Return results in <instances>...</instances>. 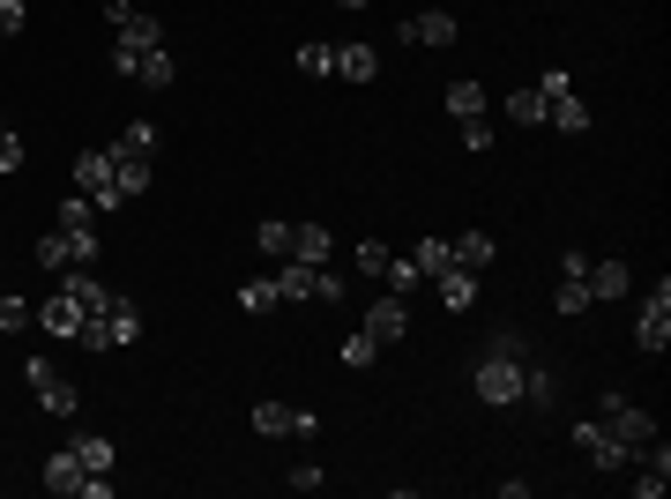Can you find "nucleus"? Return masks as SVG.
I'll return each instance as SVG.
<instances>
[{"label": "nucleus", "mask_w": 671, "mask_h": 499, "mask_svg": "<svg viewBox=\"0 0 671 499\" xmlns=\"http://www.w3.org/2000/svg\"><path fill=\"white\" fill-rule=\"evenodd\" d=\"M567 90H575L567 68H545V75H538V97H545V105H552V97H567Z\"/></svg>", "instance_id": "41"}, {"label": "nucleus", "mask_w": 671, "mask_h": 499, "mask_svg": "<svg viewBox=\"0 0 671 499\" xmlns=\"http://www.w3.org/2000/svg\"><path fill=\"white\" fill-rule=\"evenodd\" d=\"M127 15H134V0H105V23H113V31H120Z\"/></svg>", "instance_id": "44"}, {"label": "nucleus", "mask_w": 671, "mask_h": 499, "mask_svg": "<svg viewBox=\"0 0 671 499\" xmlns=\"http://www.w3.org/2000/svg\"><path fill=\"white\" fill-rule=\"evenodd\" d=\"M388 261H396V253L380 247V239H358V276H388Z\"/></svg>", "instance_id": "39"}, {"label": "nucleus", "mask_w": 671, "mask_h": 499, "mask_svg": "<svg viewBox=\"0 0 671 499\" xmlns=\"http://www.w3.org/2000/svg\"><path fill=\"white\" fill-rule=\"evenodd\" d=\"M45 492H60V499H113V477L83 470L75 448H52V455H45Z\"/></svg>", "instance_id": "2"}, {"label": "nucleus", "mask_w": 671, "mask_h": 499, "mask_svg": "<svg viewBox=\"0 0 671 499\" xmlns=\"http://www.w3.org/2000/svg\"><path fill=\"white\" fill-rule=\"evenodd\" d=\"M634 462H641L634 492H641V499H664V485H671V448H664V440H649V448H641Z\"/></svg>", "instance_id": "16"}, {"label": "nucleus", "mask_w": 671, "mask_h": 499, "mask_svg": "<svg viewBox=\"0 0 671 499\" xmlns=\"http://www.w3.org/2000/svg\"><path fill=\"white\" fill-rule=\"evenodd\" d=\"M68 448H75V455H83V470H97V477H113V470H120V448H113L105 432H75Z\"/></svg>", "instance_id": "22"}, {"label": "nucleus", "mask_w": 671, "mask_h": 499, "mask_svg": "<svg viewBox=\"0 0 671 499\" xmlns=\"http://www.w3.org/2000/svg\"><path fill=\"white\" fill-rule=\"evenodd\" d=\"M343 366H351V373H366V366H380V343L366 329H351L343 335Z\"/></svg>", "instance_id": "27"}, {"label": "nucleus", "mask_w": 671, "mask_h": 499, "mask_svg": "<svg viewBox=\"0 0 671 499\" xmlns=\"http://www.w3.org/2000/svg\"><path fill=\"white\" fill-rule=\"evenodd\" d=\"M38 329H45V335H83V306H75L68 292H52V298L38 306Z\"/></svg>", "instance_id": "19"}, {"label": "nucleus", "mask_w": 671, "mask_h": 499, "mask_svg": "<svg viewBox=\"0 0 671 499\" xmlns=\"http://www.w3.org/2000/svg\"><path fill=\"white\" fill-rule=\"evenodd\" d=\"M314 425H321V417L298 411V403H254V432H261V440H292V432L306 440Z\"/></svg>", "instance_id": "9"}, {"label": "nucleus", "mask_w": 671, "mask_h": 499, "mask_svg": "<svg viewBox=\"0 0 671 499\" xmlns=\"http://www.w3.org/2000/svg\"><path fill=\"white\" fill-rule=\"evenodd\" d=\"M23 380H31V395H38L52 417H75V380L52 373V358H31V366H23Z\"/></svg>", "instance_id": "11"}, {"label": "nucleus", "mask_w": 671, "mask_h": 499, "mask_svg": "<svg viewBox=\"0 0 671 499\" xmlns=\"http://www.w3.org/2000/svg\"><path fill=\"white\" fill-rule=\"evenodd\" d=\"M60 292L75 298L83 313H105V306L120 298V292H105V276H97V269H60Z\"/></svg>", "instance_id": "15"}, {"label": "nucleus", "mask_w": 671, "mask_h": 499, "mask_svg": "<svg viewBox=\"0 0 671 499\" xmlns=\"http://www.w3.org/2000/svg\"><path fill=\"white\" fill-rule=\"evenodd\" d=\"M336 8H374V0H336Z\"/></svg>", "instance_id": "45"}, {"label": "nucleus", "mask_w": 671, "mask_h": 499, "mask_svg": "<svg viewBox=\"0 0 671 499\" xmlns=\"http://www.w3.org/2000/svg\"><path fill=\"white\" fill-rule=\"evenodd\" d=\"M336 75H343V83H374L380 52H374V45H336Z\"/></svg>", "instance_id": "23"}, {"label": "nucleus", "mask_w": 671, "mask_h": 499, "mask_svg": "<svg viewBox=\"0 0 671 499\" xmlns=\"http://www.w3.org/2000/svg\"><path fill=\"white\" fill-rule=\"evenodd\" d=\"M60 224H68V231H90V224H97V202H90V194H68V202H60Z\"/></svg>", "instance_id": "37"}, {"label": "nucleus", "mask_w": 671, "mask_h": 499, "mask_svg": "<svg viewBox=\"0 0 671 499\" xmlns=\"http://www.w3.org/2000/svg\"><path fill=\"white\" fill-rule=\"evenodd\" d=\"M38 269H97V231H68V224H52L38 239Z\"/></svg>", "instance_id": "5"}, {"label": "nucleus", "mask_w": 671, "mask_h": 499, "mask_svg": "<svg viewBox=\"0 0 671 499\" xmlns=\"http://www.w3.org/2000/svg\"><path fill=\"white\" fill-rule=\"evenodd\" d=\"M269 306H284V298H276V276H254V284H239V313H269Z\"/></svg>", "instance_id": "29"}, {"label": "nucleus", "mask_w": 671, "mask_h": 499, "mask_svg": "<svg viewBox=\"0 0 671 499\" xmlns=\"http://www.w3.org/2000/svg\"><path fill=\"white\" fill-rule=\"evenodd\" d=\"M292 253H298V261H329V253H336L329 224H292Z\"/></svg>", "instance_id": "25"}, {"label": "nucleus", "mask_w": 671, "mask_h": 499, "mask_svg": "<svg viewBox=\"0 0 671 499\" xmlns=\"http://www.w3.org/2000/svg\"><path fill=\"white\" fill-rule=\"evenodd\" d=\"M448 253H456V269H485V261H493V239H485V231H462V239H448Z\"/></svg>", "instance_id": "26"}, {"label": "nucleus", "mask_w": 671, "mask_h": 499, "mask_svg": "<svg viewBox=\"0 0 671 499\" xmlns=\"http://www.w3.org/2000/svg\"><path fill=\"white\" fill-rule=\"evenodd\" d=\"M75 343H90V351H134L142 343V306L134 298H113L105 313H83V335Z\"/></svg>", "instance_id": "1"}, {"label": "nucleus", "mask_w": 671, "mask_h": 499, "mask_svg": "<svg viewBox=\"0 0 671 499\" xmlns=\"http://www.w3.org/2000/svg\"><path fill=\"white\" fill-rule=\"evenodd\" d=\"M634 351H641V358H664L671 351V284H657V298H641V313H634Z\"/></svg>", "instance_id": "6"}, {"label": "nucleus", "mask_w": 671, "mask_h": 499, "mask_svg": "<svg viewBox=\"0 0 671 499\" xmlns=\"http://www.w3.org/2000/svg\"><path fill=\"white\" fill-rule=\"evenodd\" d=\"M560 313H589L597 298H589V253H560V292H552Z\"/></svg>", "instance_id": "12"}, {"label": "nucleus", "mask_w": 671, "mask_h": 499, "mask_svg": "<svg viewBox=\"0 0 671 499\" xmlns=\"http://www.w3.org/2000/svg\"><path fill=\"white\" fill-rule=\"evenodd\" d=\"M448 112H456V120H470V112H485V90L470 83V75H456V83H448Z\"/></svg>", "instance_id": "30"}, {"label": "nucleus", "mask_w": 671, "mask_h": 499, "mask_svg": "<svg viewBox=\"0 0 671 499\" xmlns=\"http://www.w3.org/2000/svg\"><path fill=\"white\" fill-rule=\"evenodd\" d=\"M321 485H329V470H314V462H306V470H292V492H321Z\"/></svg>", "instance_id": "43"}, {"label": "nucleus", "mask_w": 671, "mask_h": 499, "mask_svg": "<svg viewBox=\"0 0 671 499\" xmlns=\"http://www.w3.org/2000/svg\"><path fill=\"white\" fill-rule=\"evenodd\" d=\"M298 75H336V45L306 38V45H298Z\"/></svg>", "instance_id": "32"}, {"label": "nucleus", "mask_w": 671, "mask_h": 499, "mask_svg": "<svg viewBox=\"0 0 671 499\" xmlns=\"http://www.w3.org/2000/svg\"><path fill=\"white\" fill-rule=\"evenodd\" d=\"M433 284H440V306H448V313H470V298H478V269H456V261H448Z\"/></svg>", "instance_id": "20"}, {"label": "nucleus", "mask_w": 671, "mask_h": 499, "mask_svg": "<svg viewBox=\"0 0 671 499\" xmlns=\"http://www.w3.org/2000/svg\"><path fill=\"white\" fill-rule=\"evenodd\" d=\"M597 425H604V432H620V440H627L634 455H641V448L657 440V417L641 411L634 395H620V388H604V395H597Z\"/></svg>", "instance_id": "3"}, {"label": "nucleus", "mask_w": 671, "mask_h": 499, "mask_svg": "<svg viewBox=\"0 0 671 499\" xmlns=\"http://www.w3.org/2000/svg\"><path fill=\"white\" fill-rule=\"evenodd\" d=\"M627 284H634V269H627V261H589V298H597V306L627 298Z\"/></svg>", "instance_id": "17"}, {"label": "nucleus", "mask_w": 671, "mask_h": 499, "mask_svg": "<svg viewBox=\"0 0 671 499\" xmlns=\"http://www.w3.org/2000/svg\"><path fill=\"white\" fill-rule=\"evenodd\" d=\"M462 150H470V157H485V150H493V120H485V112H470V120H462Z\"/></svg>", "instance_id": "38"}, {"label": "nucleus", "mask_w": 671, "mask_h": 499, "mask_svg": "<svg viewBox=\"0 0 671 499\" xmlns=\"http://www.w3.org/2000/svg\"><path fill=\"white\" fill-rule=\"evenodd\" d=\"M358 329L374 335L380 351H388V343H403V335H411V306H403V298L388 292V298H366V313H358Z\"/></svg>", "instance_id": "7"}, {"label": "nucleus", "mask_w": 671, "mask_h": 499, "mask_svg": "<svg viewBox=\"0 0 671 499\" xmlns=\"http://www.w3.org/2000/svg\"><path fill=\"white\" fill-rule=\"evenodd\" d=\"M75 194H90L97 209H120V194H113V150H83L75 157Z\"/></svg>", "instance_id": "10"}, {"label": "nucleus", "mask_w": 671, "mask_h": 499, "mask_svg": "<svg viewBox=\"0 0 671 499\" xmlns=\"http://www.w3.org/2000/svg\"><path fill=\"white\" fill-rule=\"evenodd\" d=\"M23 23H31V8H23V0H0V38H23Z\"/></svg>", "instance_id": "40"}, {"label": "nucleus", "mask_w": 671, "mask_h": 499, "mask_svg": "<svg viewBox=\"0 0 671 499\" xmlns=\"http://www.w3.org/2000/svg\"><path fill=\"white\" fill-rule=\"evenodd\" d=\"M411 261H419V276H440L456 253H448V239H419V253H411Z\"/></svg>", "instance_id": "36"}, {"label": "nucleus", "mask_w": 671, "mask_h": 499, "mask_svg": "<svg viewBox=\"0 0 671 499\" xmlns=\"http://www.w3.org/2000/svg\"><path fill=\"white\" fill-rule=\"evenodd\" d=\"M113 150H127V157H157V127H150V120H127Z\"/></svg>", "instance_id": "28"}, {"label": "nucleus", "mask_w": 671, "mask_h": 499, "mask_svg": "<svg viewBox=\"0 0 671 499\" xmlns=\"http://www.w3.org/2000/svg\"><path fill=\"white\" fill-rule=\"evenodd\" d=\"M403 45H456V15L448 8H419V15H403Z\"/></svg>", "instance_id": "13"}, {"label": "nucleus", "mask_w": 671, "mask_h": 499, "mask_svg": "<svg viewBox=\"0 0 671 499\" xmlns=\"http://www.w3.org/2000/svg\"><path fill=\"white\" fill-rule=\"evenodd\" d=\"M157 45H165V23H157L150 8H134L120 31H113V52H157Z\"/></svg>", "instance_id": "14"}, {"label": "nucleus", "mask_w": 671, "mask_h": 499, "mask_svg": "<svg viewBox=\"0 0 671 499\" xmlns=\"http://www.w3.org/2000/svg\"><path fill=\"white\" fill-rule=\"evenodd\" d=\"M113 194H120V202L150 194V157H127V150H113Z\"/></svg>", "instance_id": "21"}, {"label": "nucleus", "mask_w": 671, "mask_h": 499, "mask_svg": "<svg viewBox=\"0 0 671 499\" xmlns=\"http://www.w3.org/2000/svg\"><path fill=\"white\" fill-rule=\"evenodd\" d=\"M380 284H388V292H396V298H411V292H419V284H425V276H419V261H403V253H396Z\"/></svg>", "instance_id": "34"}, {"label": "nucleus", "mask_w": 671, "mask_h": 499, "mask_svg": "<svg viewBox=\"0 0 671 499\" xmlns=\"http://www.w3.org/2000/svg\"><path fill=\"white\" fill-rule=\"evenodd\" d=\"M127 83H142V90H172V83H179V60H172V45H157V52H142Z\"/></svg>", "instance_id": "18"}, {"label": "nucleus", "mask_w": 671, "mask_h": 499, "mask_svg": "<svg viewBox=\"0 0 671 499\" xmlns=\"http://www.w3.org/2000/svg\"><path fill=\"white\" fill-rule=\"evenodd\" d=\"M0 171H23V134L15 127H0Z\"/></svg>", "instance_id": "42"}, {"label": "nucleus", "mask_w": 671, "mask_h": 499, "mask_svg": "<svg viewBox=\"0 0 671 499\" xmlns=\"http://www.w3.org/2000/svg\"><path fill=\"white\" fill-rule=\"evenodd\" d=\"M507 120H522V127H545V97H538V90H515V97H507Z\"/></svg>", "instance_id": "33"}, {"label": "nucleus", "mask_w": 671, "mask_h": 499, "mask_svg": "<svg viewBox=\"0 0 671 499\" xmlns=\"http://www.w3.org/2000/svg\"><path fill=\"white\" fill-rule=\"evenodd\" d=\"M254 247L269 253V261H284V253H292V224H284V216H269V224L254 231Z\"/></svg>", "instance_id": "31"}, {"label": "nucleus", "mask_w": 671, "mask_h": 499, "mask_svg": "<svg viewBox=\"0 0 671 499\" xmlns=\"http://www.w3.org/2000/svg\"><path fill=\"white\" fill-rule=\"evenodd\" d=\"M0 127H8V120H0Z\"/></svg>", "instance_id": "46"}, {"label": "nucleus", "mask_w": 671, "mask_h": 499, "mask_svg": "<svg viewBox=\"0 0 671 499\" xmlns=\"http://www.w3.org/2000/svg\"><path fill=\"white\" fill-rule=\"evenodd\" d=\"M575 448H582L597 470H634V448L620 440V432H604L597 417H582V425H575Z\"/></svg>", "instance_id": "8"}, {"label": "nucleus", "mask_w": 671, "mask_h": 499, "mask_svg": "<svg viewBox=\"0 0 671 499\" xmlns=\"http://www.w3.org/2000/svg\"><path fill=\"white\" fill-rule=\"evenodd\" d=\"M545 127H560V134H589V105L567 90V97H552V105H545Z\"/></svg>", "instance_id": "24"}, {"label": "nucleus", "mask_w": 671, "mask_h": 499, "mask_svg": "<svg viewBox=\"0 0 671 499\" xmlns=\"http://www.w3.org/2000/svg\"><path fill=\"white\" fill-rule=\"evenodd\" d=\"M522 373H530V366H522V351H485V358H478V395H485V403H522Z\"/></svg>", "instance_id": "4"}, {"label": "nucleus", "mask_w": 671, "mask_h": 499, "mask_svg": "<svg viewBox=\"0 0 671 499\" xmlns=\"http://www.w3.org/2000/svg\"><path fill=\"white\" fill-rule=\"evenodd\" d=\"M31 321H38V306H23V298H8V292H0V335H23Z\"/></svg>", "instance_id": "35"}]
</instances>
